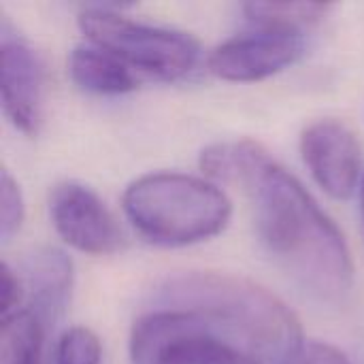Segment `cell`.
<instances>
[{
    "label": "cell",
    "instance_id": "12",
    "mask_svg": "<svg viewBox=\"0 0 364 364\" xmlns=\"http://www.w3.org/2000/svg\"><path fill=\"white\" fill-rule=\"evenodd\" d=\"M271 154L252 139L241 141H218L205 147L198 156V166L203 177L222 186L245 188L260 164Z\"/></svg>",
    "mask_w": 364,
    "mask_h": 364
},
{
    "label": "cell",
    "instance_id": "3",
    "mask_svg": "<svg viewBox=\"0 0 364 364\" xmlns=\"http://www.w3.org/2000/svg\"><path fill=\"white\" fill-rule=\"evenodd\" d=\"M122 209L130 226L151 245L190 247L226 230L232 200L207 177L156 171L128 183Z\"/></svg>",
    "mask_w": 364,
    "mask_h": 364
},
{
    "label": "cell",
    "instance_id": "19",
    "mask_svg": "<svg viewBox=\"0 0 364 364\" xmlns=\"http://www.w3.org/2000/svg\"><path fill=\"white\" fill-rule=\"evenodd\" d=\"M360 215H363V226H364V177L360 183Z\"/></svg>",
    "mask_w": 364,
    "mask_h": 364
},
{
    "label": "cell",
    "instance_id": "18",
    "mask_svg": "<svg viewBox=\"0 0 364 364\" xmlns=\"http://www.w3.org/2000/svg\"><path fill=\"white\" fill-rule=\"evenodd\" d=\"M296 364H352V360L333 343L309 341Z\"/></svg>",
    "mask_w": 364,
    "mask_h": 364
},
{
    "label": "cell",
    "instance_id": "15",
    "mask_svg": "<svg viewBox=\"0 0 364 364\" xmlns=\"http://www.w3.org/2000/svg\"><path fill=\"white\" fill-rule=\"evenodd\" d=\"M53 358L55 364H100L102 343L87 326H70L60 335Z\"/></svg>",
    "mask_w": 364,
    "mask_h": 364
},
{
    "label": "cell",
    "instance_id": "4",
    "mask_svg": "<svg viewBox=\"0 0 364 364\" xmlns=\"http://www.w3.org/2000/svg\"><path fill=\"white\" fill-rule=\"evenodd\" d=\"M77 23L87 43L111 51L134 73L160 81L188 77L200 60V43L190 32L145 23L113 6H83Z\"/></svg>",
    "mask_w": 364,
    "mask_h": 364
},
{
    "label": "cell",
    "instance_id": "11",
    "mask_svg": "<svg viewBox=\"0 0 364 364\" xmlns=\"http://www.w3.org/2000/svg\"><path fill=\"white\" fill-rule=\"evenodd\" d=\"M68 75L79 90L94 96H124L139 87L136 73L124 60L92 43L70 51Z\"/></svg>",
    "mask_w": 364,
    "mask_h": 364
},
{
    "label": "cell",
    "instance_id": "1",
    "mask_svg": "<svg viewBox=\"0 0 364 364\" xmlns=\"http://www.w3.org/2000/svg\"><path fill=\"white\" fill-rule=\"evenodd\" d=\"M256 230L277 267L311 299L343 303L354 288L350 245L311 192L271 156L243 188Z\"/></svg>",
    "mask_w": 364,
    "mask_h": 364
},
{
    "label": "cell",
    "instance_id": "17",
    "mask_svg": "<svg viewBox=\"0 0 364 364\" xmlns=\"http://www.w3.org/2000/svg\"><path fill=\"white\" fill-rule=\"evenodd\" d=\"M0 320L9 318L17 311H21L23 301V282L15 269H11L9 262H2V275H0Z\"/></svg>",
    "mask_w": 364,
    "mask_h": 364
},
{
    "label": "cell",
    "instance_id": "16",
    "mask_svg": "<svg viewBox=\"0 0 364 364\" xmlns=\"http://www.w3.org/2000/svg\"><path fill=\"white\" fill-rule=\"evenodd\" d=\"M26 220V200L17 179L9 168L0 171V239L9 243Z\"/></svg>",
    "mask_w": 364,
    "mask_h": 364
},
{
    "label": "cell",
    "instance_id": "2",
    "mask_svg": "<svg viewBox=\"0 0 364 364\" xmlns=\"http://www.w3.org/2000/svg\"><path fill=\"white\" fill-rule=\"evenodd\" d=\"M154 303L200 316L260 364H296L307 346L296 314L277 294L241 275L186 271L164 279Z\"/></svg>",
    "mask_w": 364,
    "mask_h": 364
},
{
    "label": "cell",
    "instance_id": "6",
    "mask_svg": "<svg viewBox=\"0 0 364 364\" xmlns=\"http://www.w3.org/2000/svg\"><path fill=\"white\" fill-rule=\"evenodd\" d=\"M305 34L277 28H252L220 43L207 55V68L222 81H264L305 55Z\"/></svg>",
    "mask_w": 364,
    "mask_h": 364
},
{
    "label": "cell",
    "instance_id": "9",
    "mask_svg": "<svg viewBox=\"0 0 364 364\" xmlns=\"http://www.w3.org/2000/svg\"><path fill=\"white\" fill-rule=\"evenodd\" d=\"M363 149L354 130L333 117L316 119L301 132V156L314 181L333 198L348 200L363 183Z\"/></svg>",
    "mask_w": 364,
    "mask_h": 364
},
{
    "label": "cell",
    "instance_id": "10",
    "mask_svg": "<svg viewBox=\"0 0 364 364\" xmlns=\"http://www.w3.org/2000/svg\"><path fill=\"white\" fill-rule=\"evenodd\" d=\"M19 277L30 296V307L26 309H30L47 331L62 318L70 303L75 282L73 260L58 247H38L26 256Z\"/></svg>",
    "mask_w": 364,
    "mask_h": 364
},
{
    "label": "cell",
    "instance_id": "5",
    "mask_svg": "<svg viewBox=\"0 0 364 364\" xmlns=\"http://www.w3.org/2000/svg\"><path fill=\"white\" fill-rule=\"evenodd\" d=\"M130 364H260L200 316L154 307L130 331Z\"/></svg>",
    "mask_w": 364,
    "mask_h": 364
},
{
    "label": "cell",
    "instance_id": "8",
    "mask_svg": "<svg viewBox=\"0 0 364 364\" xmlns=\"http://www.w3.org/2000/svg\"><path fill=\"white\" fill-rule=\"evenodd\" d=\"M0 96L9 124L26 136H36L43 122L45 70L36 49L6 17L0 26Z\"/></svg>",
    "mask_w": 364,
    "mask_h": 364
},
{
    "label": "cell",
    "instance_id": "14",
    "mask_svg": "<svg viewBox=\"0 0 364 364\" xmlns=\"http://www.w3.org/2000/svg\"><path fill=\"white\" fill-rule=\"evenodd\" d=\"M254 28H277L305 32V28L322 21L333 4L324 2H247L241 6Z\"/></svg>",
    "mask_w": 364,
    "mask_h": 364
},
{
    "label": "cell",
    "instance_id": "7",
    "mask_svg": "<svg viewBox=\"0 0 364 364\" xmlns=\"http://www.w3.org/2000/svg\"><path fill=\"white\" fill-rule=\"evenodd\" d=\"M49 220L58 237L87 256H111L124 247V230L107 203L85 183L62 181L49 192Z\"/></svg>",
    "mask_w": 364,
    "mask_h": 364
},
{
    "label": "cell",
    "instance_id": "13",
    "mask_svg": "<svg viewBox=\"0 0 364 364\" xmlns=\"http://www.w3.org/2000/svg\"><path fill=\"white\" fill-rule=\"evenodd\" d=\"M45 326L30 309L0 320V364H41Z\"/></svg>",
    "mask_w": 364,
    "mask_h": 364
}]
</instances>
